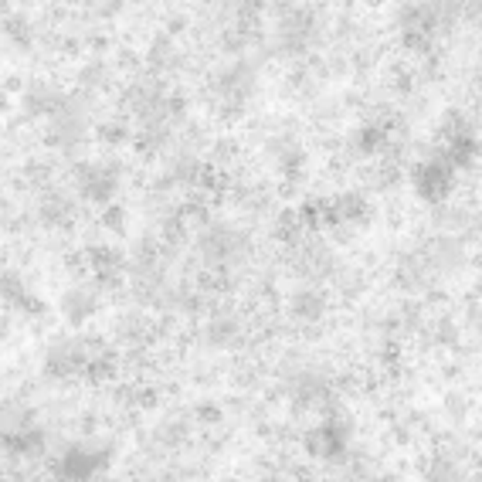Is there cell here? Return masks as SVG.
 Wrapping results in <instances>:
<instances>
[]
</instances>
